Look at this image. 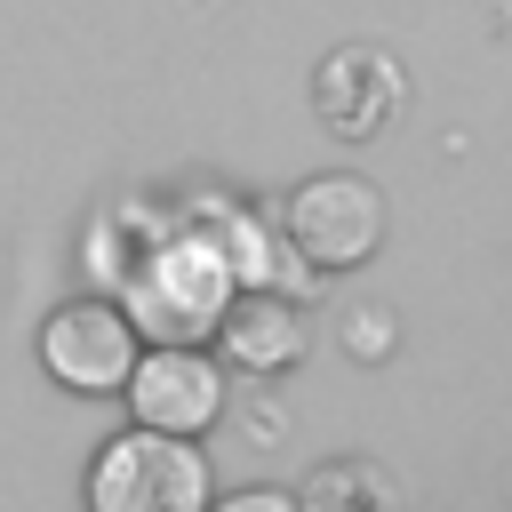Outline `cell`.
Masks as SVG:
<instances>
[{
	"instance_id": "obj_1",
	"label": "cell",
	"mask_w": 512,
	"mask_h": 512,
	"mask_svg": "<svg viewBox=\"0 0 512 512\" xmlns=\"http://www.w3.org/2000/svg\"><path fill=\"white\" fill-rule=\"evenodd\" d=\"M112 296L120 312L136 320V336L152 344H208L224 304L240 296V272L216 240V224H160L128 248V264L112 272Z\"/></svg>"
},
{
	"instance_id": "obj_2",
	"label": "cell",
	"mask_w": 512,
	"mask_h": 512,
	"mask_svg": "<svg viewBox=\"0 0 512 512\" xmlns=\"http://www.w3.org/2000/svg\"><path fill=\"white\" fill-rule=\"evenodd\" d=\"M88 504L96 512H200L208 504V456L192 448V432L128 424L96 448Z\"/></svg>"
},
{
	"instance_id": "obj_3",
	"label": "cell",
	"mask_w": 512,
	"mask_h": 512,
	"mask_svg": "<svg viewBox=\"0 0 512 512\" xmlns=\"http://www.w3.org/2000/svg\"><path fill=\"white\" fill-rule=\"evenodd\" d=\"M280 240L312 264V272H360L384 248V192L352 168L304 176L280 208Z\"/></svg>"
},
{
	"instance_id": "obj_4",
	"label": "cell",
	"mask_w": 512,
	"mask_h": 512,
	"mask_svg": "<svg viewBox=\"0 0 512 512\" xmlns=\"http://www.w3.org/2000/svg\"><path fill=\"white\" fill-rule=\"evenodd\" d=\"M136 352H144V336L120 312V296H72V304H56L40 320V368L64 392H88V400L120 392L128 368H136Z\"/></svg>"
},
{
	"instance_id": "obj_5",
	"label": "cell",
	"mask_w": 512,
	"mask_h": 512,
	"mask_svg": "<svg viewBox=\"0 0 512 512\" xmlns=\"http://www.w3.org/2000/svg\"><path fill=\"white\" fill-rule=\"evenodd\" d=\"M400 104H408V72H400L392 48H376V40H344V48H328L320 72H312V112H320V128L344 136V144L384 136V128L400 120Z\"/></svg>"
},
{
	"instance_id": "obj_6",
	"label": "cell",
	"mask_w": 512,
	"mask_h": 512,
	"mask_svg": "<svg viewBox=\"0 0 512 512\" xmlns=\"http://www.w3.org/2000/svg\"><path fill=\"white\" fill-rule=\"evenodd\" d=\"M128 416L136 424H160V432H208L224 416V360H208L200 344H144L136 368H128Z\"/></svg>"
},
{
	"instance_id": "obj_7",
	"label": "cell",
	"mask_w": 512,
	"mask_h": 512,
	"mask_svg": "<svg viewBox=\"0 0 512 512\" xmlns=\"http://www.w3.org/2000/svg\"><path fill=\"white\" fill-rule=\"evenodd\" d=\"M216 336H224V360H232L240 376H280V368H296L304 344H312V336H304V312H296L272 280L240 288V296L224 304Z\"/></svg>"
},
{
	"instance_id": "obj_8",
	"label": "cell",
	"mask_w": 512,
	"mask_h": 512,
	"mask_svg": "<svg viewBox=\"0 0 512 512\" xmlns=\"http://www.w3.org/2000/svg\"><path fill=\"white\" fill-rule=\"evenodd\" d=\"M296 504H312V512H336V504H368V512H392L400 504V480L392 472H376V464H312L304 472V488H296Z\"/></svg>"
},
{
	"instance_id": "obj_9",
	"label": "cell",
	"mask_w": 512,
	"mask_h": 512,
	"mask_svg": "<svg viewBox=\"0 0 512 512\" xmlns=\"http://www.w3.org/2000/svg\"><path fill=\"white\" fill-rule=\"evenodd\" d=\"M224 512H296V496H288V488H248V496H232Z\"/></svg>"
}]
</instances>
